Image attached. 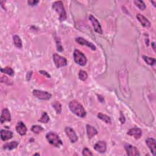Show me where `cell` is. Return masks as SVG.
<instances>
[{
    "label": "cell",
    "instance_id": "cell-1",
    "mask_svg": "<svg viewBox=\"0 0 156 156\" xmlns=\"http://www.w3.org/2000/svg\"><path fill=\"white\" fill-rule=\"evenodd\" d=\"M69 107L73 114L80 118H84L87 114L82 104L76 100L70 101L69 104Z\"/></svg>",
    "mask_w": 156,
    "mask_h": 156
},
{
    "label": "cell",
    "instance_id": "cell-2",
    "mask_svg": "<svg viewBox=\"0 0 156 156\" xmlns=\"http://www.w3.org/2000/svg\"><path fill=\"white\" fill-rule=\"evenodd\" d=\"M52 8L59 15V20L61 21H63L67 19V14L62 1H58L52 4Z\"/></svg>",
    "mask_w": 156,
    "mask_h": 156
},
{
    "label": "cell",
    "instance_id": "cell-3",
    "mask_svg": "<svg viewBox=\"0 0 156 156\" xmlns=\"http://www.w3.org/2000/svg\"><path fill=\"white\" fill-rule=\"evenodd\" d=\"M47 140L48 141L51 145L53 146H55L56 148H59L61 145H62V142L59 138V136L56 133L53 132H50L48 133L46 136Z\"/></svg>",
    "mask_w": 156,
    "mask_h": 156
},
{
    "label": "cell",
    "instance_id": "cell-4",
    "mask_svg": "<svg viewBox=\"0 0 156 156\" xmlns=\"http://www.w3.org/2000/svg\"><path fill=\"white\" fill-rule=\"evenodd\" d=\"M74 60L76 63L80 66H85L87 63V60L84 54L79 50H75L73 54Z\"/></svg>",
    "mask_w": 156,
    "mask_h": 156
},
{
    "label": "cell",
    "instance_id": "cell-5",
    "mask_svg": "<svg viewBox=\"0 0 156 156\" xmlns=\"http://www.w3.org/2000/svg\"><path fill=\"white\" fill-rule=\"evenodd\" d=\"M53 61L55 63V65L58 68L65 67L67 64V59L65 57L59 56L56 53L53 54Z\"/></svg>",
    "mask_w": 156,
    "mask_h": 156
},
{
    "label": "cell",
    "instance_id": "cell-6",
    "mask_svg": "<svg viewBox=\"0 0 156 156\" xmlns=\"http://www.w3.org/2000/svg\"><path fill=\"white\" fill-rule=\"evenodd\" d=\"M33 95L35 97L42 100H49L51 98V94L45 91H42L38 90H34L33 91Z\"/></svg>",
    "mask_w": 156,
    "mask_h": 156
},
{
    "label": "cell",
    "instance_id": "cell-7",
    "mask_svg": "<svg viewBox=\"0 0 156 156\" xmlns=\"http://www.w3.org/2000/svg\"><path fill=\"white\" fill-rule=\"evenodd\" d=\"M90 22L92 24V26L93 27V29L95 30V31L96 33H97L99 34H103V29L101 28V26L100 25V23L99 21H98V20L96 19L93 15H90L89 17Z\"/></svg>",
    "mask_w": 156,
    "mask_h": 156
},
{
    "label": "cell",
    "instance_id": "cell-8",
    "mask_svg": "<svg viewBox=\"0 0 156 156\" xmlns=\"http://www.w3.org/2000/svg\"><path fill=\"white\" fill-rule=\"evenodd\" d=\"M125 149L126 151L127 155L129 156H139L140 155L138 149L129 144H125Z\"/></svg>",
    "mask_w": 156,
    "mask_h": 156
},
{
    "label": "cell",
    "instance_id": "cell-9",
    "mask_svg": "<svg viewBox=\"0 0 156 156\" xmlns=\"http://www.w3.org/2000/svg\"><path fill=\"white\" fill-rule=\"evenodd\" d=\"M65 133L67 134V136L69 138V139L70 140V141L72 143H75L78 141V137L76 135V132H74V131L73 129L70 127H67L65 128Z\"/></svg>",
    "mask_w": 156,
    "mask_h": 156
},
{
    "label": "cell",
    "instance_id": "cell-10",
    "mask_svg": "<svg viewBox=\"0 0 156 156\" xmlns=\"http://www.w3.org/2000/svg\"><path fill=\"white\" fill-rule=\"evenodd\" d=\"M127 134L129 136L134 137L136 139H139L142 136V131L138 127H134L128 131Z\"/></svg>",
    "mask_w": 156,
    "mask_h": 156
},
{
    "label": "cell",
    "instance_id": "cell-11",
    "mask_svg": "<svg viewBox=\"0 0 156 156\" xmlns=\"http://www.w3.org/2000/svg\"><path fill=\"white\" fill-rule=\"evenodd\" d=\"M146 143L148 148L150 149L151 152L154 155L156 154V143L155 140L154 138H148L146 140Z\"/></svg>",
    "mask_w": 156,
    "mask_h": 156
},
{
    "label": "cell",
    "instance_id": "cell-12",
    "mask_svg": "<svg viewBox=\"0 0 156 156\" xmlns=\"http://www.w3.org/2000/svg\"><path fill=\"white\" fill-rule=\"evenodd\" d=\"M94 148L100 153H104L107 149V144L104 141H99L94 145Z\"/></svg>",
    "mask_w": 156,
    "mask_h": 156
},
{
    "label": "cell",
    "instance_id": "cell-13",
    "mask_svg": "<svg viewBox=\"0 0 156 156\" xmlns=\"http://www.w3.org/2000/svg\"><path fill=\"white\" fill-rule=\"evenodd\" d=\"M76 42L77 43H78V44H80V45H84V46L90 48L93 51H95L96 49V46L93 44H91V43H90V42H88L87 40H86L85 39L82 38V37H78V38H76Z\"/></svg>",
    "mask_w": 156,
    "mask_h": 156
},
{
    "label": "cell",
    "instance_id": "cell-14",
    "mask_svg": "<svg viewBox=\"0 0 156 156\" xmlns=\"http://www.w3.org/2000/svg\"><path fill=\"white\" fill-rule=\"evenodd\" d=\"M16 131L20 136H25L27 132V127L25 124L21 121H18L16 126Z\"/></svg>",
    "mask_w": 156,
    "mask_h": 156
},
{
    "label": "cell",
    "instance_id": "cell-15",
    "mask_svg": "<svg viewBox=\"0 0 156 156\" xmlns=\"http://www.w3.org/2000/svg\"><path fill=\"white\" fill-rule=\"evenodd\" d=\"M0 120L2 124L5 121H10L11 120V116H10V114L7 109H4L2 110Z\"/></svg>",
    "mask_w": 156,
    "mask_h": 156
},
{
    "label": "cell",
    "instance_id": "cell-16",
    "mask_svg": "<svg viewBox=\"0 0 156 156\" xmlns=\"http://www.w3.org/2000/svg\"><path fill=\"white\" fill-rule=\"evenodd\" d=\"M13 137V133L12 131L1 129V138L3 141H7L11 139Z\"/></svg>",
    "mask_w": 156,
    "mask_h": 156
},
{
    "label": "cell",
    "instance_id": "cell-17",
    "mask_svg": "<svg viewBox=\"0 0 156 156\" xmlns=\"http://www.w3.org/2000/svg\"><path fill=\"white\" fill-rule=\"evenodd\" d=\"M137 18L144 28H150L151 27V24L150 21L146 18H145L143 15L139 14L137 15Z\"/></svg>",
    "mask_w": 156,
    "mask_h": 156
},
{
    "label": "cell",
    "instance_id": "cell-18",
    "mask_svg": "<svg viewBox=\"0 0 156 156\" xmlns=\"http://www.w3.org/2000/svg\"><path fill=\"white\" fill-rule=\"evenodd\" d=\"M97 134H98V131L95 127H93V126H91L89 125H87V134L89 138L93 137Z\"/></svg>",
    "mask_w": 156,
    "mask_h": 156
},
{
    "label": "cell",
    "instance_id": "cell-19",
    "mask_svg": "<svg viewBox=\"0 0 156 156\" xmlns=\"http://www.w3.org/2000/svg\"><path fill=\"white\" fill-rule=\"evenodd\" d=\"M18 142H15V141H13L10 143H7L6 144H4L3 146V149H7V150H13L15 148H17L18 145Z\"/></svg>",
    "mask_w": 156,
    "mask_h": 156
},
{
    "label": "cell",
    "instance_id": "cell-20",
    "mask_svg": "<svg viewBox=\"0 0 156 156\" xmlns=\"http://www.w3.org/2000/svg\"><path fill=\"white\" fill-rule=\"evenodd\" d=\"M13 40H14V44L16 47L18 48H22V41H21L20 37L17 35H15L13 37Z\"/></svg>",
    "mask_w": 156,
    "mask_h": 156
},
{
    "label": "cell",
    "instance_id": "cell-21",
    "mask_svg": "<svg viewBox=\"0 0 156 156\" xmlns=\"http://www.w3.org/2000/svg\"><path fill=\"white\" fill-rule=\"evenodd\" d=\"M98 118H99V119L101 120L102 121L105 122L106 123H107V124L111 123L110 118L109 116L102 114V113H99V114H98Z\"/></svg>",
    "mask_w": 156,
    "mask_h": 156
},
{
    "label": "cell",
    "instance_id": "cell-22",
    "mask_svg": "<svg viewBox=\"0 0 156 156\" xmlns=\"http://www.w3.org/2000/svg\"><path fill=\"white\" fill-rule=\"evenodd\" d=\"M1 72L3 73L9 75V76H14V74H15L14 69L10 67H5L4 68H1Z\"/></svg>",
    "mask_w": 156,
    "mask_h": 156
},
{
    "label": "cell",
    "instance_id": "cell-23",
    "mask_svg": "<svg viewBox=\"0 0 156 156\" xmlns=\"http://www.w3.org/2000/svg\"><path fill=\"white\" fill-rule=\"evenodd\" d=\"M52 106L56 111V113L57 114H60L62 112V106L61 103L58 101H55L54 103H52Z\"/></svg>",
    "mask_w": 156,
    "mask_h": 156
},
{
    "label": "cell",
    "instance_id": "cell-24",
    "mask_svg": "<svg viewBox=\"0 0 156 156\" xmlns=\"http://www.w3.org/2000/svg\"><path fill=\"white\" fill-rule=\"evenodd\" d=\"M43 131H44V129L41 126L34 125V126H32V127H31V131L33 132L35 134H40Z\"/></svg>",
    "mask_w": 156,
    "mask_h": 156
},
{
    "label": "cell",
    "instance_id": "cell-25",
    "mask_svg": "<svg viewBox=\"0 0 156 156\" xmlns=\"http://www.w3.org/2000/svg\"><path fill=\"white\" fill-rule=\"evenodd\" d=\"M38 121L39 122H40V123H47L48 121H50V117H49V116H48V115L47 114V113L44 112H43L41 118H40V119H39Z\"/></svg>",
    "mask_w": 156,
    "mask_h": 156
},
{
    "label": "cell",
    "instance_id": "cell-26",
    "mask_svg": "<svg viewBox=\"0 0 156 156\" xmlns=\"http://www.w3.org/2000/svg\"><path fill=\"white\" fill-rule=\"evenodd\" d=\"M143 58L144 59V61L146 62V63L148 64L149 65H154L155 63V59L154 58L149 57L146 56H143Z\"/></svg>",
    "mask_w": 156,
    "mask_h": 156
},
{
    "label": "cell",
    "instance_id": "cell-27",
    "mask_svg": "<svg viewBox=\"0 0 156 156\" xmlns=\"http://www.w3.org/2000/svg\"><path fill=\"white\" fill-rule=\"evenodd\" d=\"M79 78L82 81H85L88 78V74L84 70H80L79 73Z\"/></svg>",
    "mask_w": 156,
    "mask_h": 156
},
{
    "label": "cell",
    "instance_id": "cell-28",
    "mask_svg": "<svg viewBox=\"0 0 156 156\" xmlns=\"http://www.w3.org/2000/svg\"><path fill=\"white\" fill-rule=\"evenodd\" d=\"M134 3L142 10H143L146 9V5H145L143 1H138V0H137V1H134Z\"/></svg>",
    "mask_w": 156,
    "mask_h": 156
},
{
    "label": "cell",
    "instance_id": "cell-29",
    "mask_svg": "<svg viewBox=\"0 0 156 156\" xmlns=\"http://www.w3.org/2000/svg\"><path fill=\"white\" fill-rule=\"evenodd\" d=\"M1 82H4L6 83L8 85H12L13 82L11 80H10L8 78H7L6 76H2L1 78Z\"/></svg>",
    "mask_w": 156,
    "mask_h": 156
},
{
    "label": "cell",
    "instance_id": "cell-30",
    "mask_svg": "<svg viewBox=\"0 0 156 156\" xmlns=\"http://www.w3.org/2000/svg\"><path fill=\"white\" fill-rule=\"evenodd\" d=\"M82 155L85 156L87 155H93V153L90 151V150L88 148H84L82 151Z\"/></svg>",
    "mask_w": 156,
    "mask_h": 156
},
{
    "label": "cell",
    "instance_id": "cell-31",
    "mask_svg": "<svg viewBox=\"0 0 156 156\" xmlns=\"http://www.w3.org/2000/svg\"><path fill=\"white\" fill-rule=\"evenodd\" d=\"M56 44H57V50L59 52H62L63 51V47L61 44V42H60V40H58L56 41Z\"/></svg>",
    "mask_w": 156,
    "mask_h": 156
},
{
    "label": "cell",
    "instance_id": "cell-32",
    "mask_svg": "<svg viewBox=\"0 0 156 156\" xmlns=\"http://www.w3.org/2000/svg\"><path fill=\"white\" fill-rule=\"evenodd\" d=\"M39 3V1H35V0H32V1H28V3L31 6H36V5Z\"/></svg>",
    "mask_w": 156,
    "mask_h": 156
},
{
    "label": "cell",
    "instance_id": "cell-33",
    "mask_svg": "<svg viewBox=\"0 0 156 156\" xmlns=\"http://www.w3.org/2000/svg\"><path fill=\"white\" fill-rule=\"evenodd\" d=\"M40 73H41L43 75H45V76L48 78H51V76H50V74L49 73H48L46 72L45 71H40Z\"/></svg>",
    "mask_w": 156,
    "mask_h": 156
},
{
    "label": "cell",
    "instance_id": "cell-34",
    "mask_svg": "<svg viewBox=\"0 0 156 156\" xmlns=\"http://www.w3.org/2000/svg\"><path fill=\"white\" fill-rule=\"evenodd\" d=\"M151 45L153 46V48L154 50V51H155V43H154V42H153V43H152V44H151Z\"/></svg>",
    "mask_w": 156,
    "mask_h": 156
},
{
    "label": "cell",
    "instance_id": "cell-35",
    "mask_svg": "<svg viewBox=\"0 0 156 156\" xmlns=\"http://www.w3.org/2000/svg\"><path fill=\"white\" fill-rule=\"evenodd\" d=\"M151 3H153V4H154V6H155V2H154V1H151Z\"/></svg>",
    "mask_w": 156,
    "mask_h": 156
},
{
    "label": "cell",
    "instance_id": "cell-36",
    "mask_svg": "<svg viewBox=\"0 0 156 156\" xmlns=\"http://www.w3.org/2000/svg\"><path fill=\"white\" fill-rule=\"evenodd\" d=\"M34 155H39L40 154H35Z\"/></svg>",
    "mask_w": 156,
    "mask_h": 156
}]
</instances>
